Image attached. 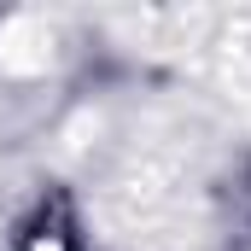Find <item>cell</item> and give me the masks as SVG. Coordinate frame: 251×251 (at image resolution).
<instances>
[{"mask_svg":"<svg viewBox=\"0 0 251 251\" xmlns=\"http://www.w3.org/2000/svg\"><path fill=\"white\" fill-rule=\"evenodd\" d=\"M59 53V29L47 24V12H12L0 24V70L6 76H41Z\"/></svg>","mask_w":251,"mask_h":251,"instance_id":"1","label":"cell"}]
</instances>
